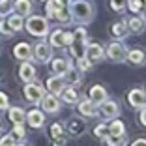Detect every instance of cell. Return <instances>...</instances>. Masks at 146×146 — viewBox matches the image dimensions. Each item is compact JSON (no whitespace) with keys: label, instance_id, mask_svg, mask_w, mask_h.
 I'll return each mask as SVG.
<instances>
[{"label":"cell","instance_id":"1","mask_svg":"<svg viewBox=\"0 0 146 146\" xmlns=\"http://www.w3.org/2000/svg\"><path fill=\"white\" fill-rule=\"evenodd\" d=\"M69 13H71V19H75L81 25H88V23L94 21L96 15V8L90 0H69Z\"/></svg>","mask_w":146,"mask_h":146},{"label":"cell","instance_id":"2","mask_svg":"<svg viewBox=\"0 0 146 146\" xmlns=\"http://www.w3.org/2000/svg\"><path fill=\"white\" fill-rule=\"evenodd\" d=\"M25 28L28 30V34L36 36V38H45L49 34V23L45 17H39V15H28L25 23Z\"/></svg>","mask_w":146,"mask_h":146},{"label":"cell","instance_id":"3","mask_svg":"<svg viewBox=\"0 0 146 146\" xmlns=\"http://www.w3.org/2000/svg\"><path fill=\"white\" fill-rule=\"evenodd\" d=\"M86 30L84 28H75L73 32V39L69 43V51H71V56L73 58H82L84 56V51H86Z\"/></svg>","mask_w":146,"mask_h":146},{"label":"cell","instance_id":"4","mask_svg":"<svg viewBox=\"0 0 146 146\" xmlns=\"http://www.w3.org/2000/svg\"><path fill=\"white\" fill-rule=\"evenodd\" d=\"M23 94H25V99L30 101V103H39L45 94V88H43L39 82L32 81V82H26V86L23 88Z\"/></svg>","mask_w":146,"mask_h":146},{"label":"cell","instance_id":"5","mask_svg":"<svg viewBox=\"0 0 146 146\" xmlns=\"http://www.w3.org/2000/svg\"><path fill=\"white\" fill-rule=\"evenodd\" d=\"M105 54H107L109 60L116 62V64H120V62L125 60V56H127V49H125V45L122 41H112L111 45L107 47Z\"/></svg>","mask_w":146,"mask_h":146},{"label":"cell","instance_id":"6","mask_svg":"<svg viewBox=\"0 0 146 146\" xmlns=\"http://www.w3.org/2000/svg\"><path fill=\"white\" fill-rule=\"evenodd\" d=\"M32 56H34V60H38L39 64H47L52 58V47L45 41H39V43H36V47L32 49Z\"/></svg>","mask_w":146,"mask_h":146},{"label":"cell","instance_id":"7","mask_svg":"<svg viewBox=\"0 0 146 146\" xmlns=\"http://www.w3.org/2000/svg\"><path fill=\"white\" fill-rule=\"evenodd\" d=\"M84 58L90 62L92 66L101 62L105 58V49L99 45V43H88L86 45V51H84Z\"/></svg>","mask_w":146,"mask_h":146},{"label":"cell","instance_id":"8","mask_svg":"<svg viewBox=\"0 0 146 146\" xmlns=\"http://www.w3.org/2000/svg\"><path fill=\"white\" fill-rule=\"evenodd\" d=\"M39 105H41L43 112H49V114H56V112L60 111V107H62L58 96H54V94H43Z\"/></svg>","mask_w":146,"mask_h":146},{"label":"cell","instance_id":"9","mask_svg":"<svg viewBox=\"0 0 146 146\" xmlns=\"http://www.w3.org/2000/svg\"><path fill=\"white\" fill-rule=\"evenodd\" d=\"M71 39H73V34L64 32L62 28H56V30L49 36V45H51V47H66V45L71 43Z\"/></svg>","mask_w":146,"mask_h":146},{"label":"cell","instance_id":"10","mask_svg":"<svg viewBox=\"0 0 146 146\" xmlns=\"http://www.w3.org/2000/svg\"><path fill=\"white\" fill-rule=\"evenodd\" d=\"M99 107V112L105 116V118H109V120H112V118H118V114H120V105L116 103L114 99H105V101H101V103L98 105Z\"/></svg>","mask_w":146,"mask_h":146},{"label":"cell","instance_id":"11","mask_svg":"<svg viewBox=\"0 0 146 146\" xmlns=\"http://www.w3.org/2000/svg\"><path fill=\"white\" fill-rule=\"evenodd\" d=\"M77 111H79V114L84 116V118H94V116H98L99 107H98V103L92 101V99H79Z\"/></svg>","mask_w":146,"mask_h":146},{"label":"cell","instance_id":"12","mask_svg":"<svg viewBox=\"0 0 146 146\" xmlns=\"http://www.w3.org/2000/svg\"><path fill=\"white\" fill-rule=\"evenodd\" d=\"M127 101L133 109L141 111L142 107H146V92L142 88H133V90L127 94Z\"/></svg>","mask_w":146,"mask_h":146},{"label":"cell","instance_id":"13","mask_svg":"<svg viewBox=\"0 0 146 146\" xmlns=\"http://www.w3.org/2000/svg\"><path fill=\"white\" fill-rule=\"evenodd\" d=\"M25 122L30 125V127L39 129V127H43V125H45V112L39 111V109H32V111L26 112V120Z\"/></svg>","mask_w":146,"mask_h":146},{"label":"cell","instance_id":"14","mask_svg":"<svg viewBox=\"0 0 146 146\" xmlns=\"http://www.w3.org/2000/svg\"><path fill=\"white\" fill-rule=\"evenodd\" d=\"M47 90H49V94H54V96H60L62 94V90L66 88V81H64V77L62 75H54V77H49L47 79Z\"/></svg>","mask_w":146,"mask_h":146},{"label":"cell","instance_id":"15","mask_svg":"<svg viewBox=\"0 0 146 146\" xmlns=\"http://www.w3.org/2000/svg\"><path fill=\"white\" fill-rule=\"evenodd\" d=\"M13 56L17 58V60H30L32 58V47H30V43H26V41H21L17 43L15 47H13Z\"/></svg>","mask_w":146,"mask_h":146},{"label":"cell","instance_id":"16","mask_svg":"<svg viewBox=\"0 0 146 146\" xmlns=\"http://www.w3.org/2000/svg\"><path fill=\"white\" fill-rule=\"evenodd\" d=\"M19 79H21L23 82H32V81H36V68L28 60H25L21 64V68H19Z\"/></svg>","mask_w":146,"mask_h":146},{"label":"cell","instance_id":"17","mask_svg":"<svg viewBox=\"0 0 146 146\" xmlns=\"http://www.w3.org/2000/svg\"><path fill=\"white\" fill-rule=\"evenodd\" d=\"M107 98H109V96H107V90H105L101 84H94L90 90H88V99H92V101H94V103H98V105L101 103V101H105Z\"/></svg>","mask_w":146,"mask_h":146},{"label":"cell","instance_id":"18","mask_svg":"<svg viewBox=\"0 0 146 146\" xmlns=\"http://www.w3.org/2000/svg\"><path fill=\"white\" fill-rule=\"evenodd\" d=\"M60 98H62V101L64 103H68V105H75V103H79V92L75 90V86H69V84H66V88L62 90V94H60Z\"/></svg>","mask_w":146,"mask_h":146},{"label":"cell","instance_id":"19","mask_svg":"<svg viewBox=\"0 0 146 146\" xmlns=\"http://www.w3.org/2000/svg\"><path fill=\"white\" fill-rule=\"evenodd\" d=\"M62 77H64L66 84H69V86H79L82 82V73L79 71V69H75L73 66L64 73V75H62Z\"/></svg>","mask_w":146,"mask_h":146},{"label":"cell","instance_id":"20","mask_svg":"<svg viewBox=\"0 0 146 146\" xmlns=\"http://www.w3.org/2000/svg\"><path fill=\"white\" fill-rule=\"evenodd\" d=\"M71 66L73 64H71L69 58H54V60L51 62V69H52V73H56V75H64Z\"/></svg>","mask_w":146,"mask_h":146},{"label":"cell","instance_id":"21","mask_svg":"<svg viewBox=\"0 0 146 146\" xmlns=\"http://www.w3.org/2000/svg\"><path fill=\"white\" fill-rule=\"evenodd\" d=\"M125 60H129L133 66H144V62H146V52L141 51V49H131V51H127Z\"/></svg>","mask_w":146,"mask_h":146},{"label":"cell","instance_id":"22","mask_svg":"<svg viewBox=\"0 0 146 146\" xmlns=\"http://www.w3.org/2000/svg\"><path fill=\"white\" fill-rule=\"evenodd\" d=\"M8 118L11 124H25L26 112L21 107H8Z\"/></svg>","mask_w":146,"mask_h":146},{"label":"cell","instance_id":"23","mask_svg":"<svg viewBox=\"0 0 146 146\" xmlns=\"http://www.w3.org/2000/svg\"><path fill=\"white\" fill-rule=\"evenodd\" d=\"M125 25H127V30L133 32V34H141V32H144V28H146L144 19H142V17H137V15H135V17H131L127 23H125Z\"/></svg>","mask_w":146,"mask_h":146},{"label":"cell","instance_id":"24","mask_svg":"<svg viewBox=\"0 0 146 146\" xmlns=\"http://www.w3.org/2000/svg\"><path fill=\"white\" fill-rule=\"evenodd\" d=\"M13 9H15L19 15L26 17V15L32 13V2L30 0H15V2H13Z\"/></svg>","mask_w":146,"mask_h":146},{"label":"cell","instance_id":"25","mask_svg":"<svg viewBox=\"0 0 146 146\" xmlns=\"http://www.w3.org/2000/svg\"><path fill=\"white\" fill-rule=\"evenodd\" d=\"M127 34H129V30H127V25H125L124 21L114 23V25L111 26V36H112V38H116V39H124Z\"/></svg>","mask_w":146,"mask_h":146},{"label":"cell","instance_id":"26","mask_svg":"<svg viewBox=\"0 0 146 146\" xmlns=\"http://www.w3.org/2000/svg\"><path fill=\"white\" fill-rule=\"evenodd\" d=\"M62 8H64V4H62L60 0H47V2H45V13H47L49 19H54V15L60 11Z\"/></svg>","mask_w":146,"mask_h":146},{"label":"cell","instance_id":"27","mask_svg":"<svg viewBox=\"0 0 146 146\" xmlns=\"http://www.w3.org/2000/svg\"><path fill=\"white\" fill-rule=\"evenodd\" d=\"M51 137H52L56 146L64 144V127H62V124H52L51 125Z\"/></svg>","mask_w":146,"mask_h":146},{"label":"cell","instance_id":"28","mask_svg":"<svg viewBox=\"0 0 146 146\" xmlns=\"http://www.w3.org/2000/svg\"><path fill=\"white\" fill-rule=\"evenodd\" d=\"M103 142L107 146H125L127 144V137L124 135H107V137L103 139Z\"/></svg>","mask_w":146,"mask_h":146},{"label":"cell","instance_id":"29","mask_svg":"<svg viewBox=\"0 0 146 146\" xmlns=\"http://www.w3.org/2000/svg\"><path fill=\"white\" fill-rule=\"evenodd\" d=\"M68 131L73 135V137H79V135L84 131V122H82L81 118H73V120L68 124Z\"/></svg>","mask_w":146,"mask_h":146},{"label":"cell","instance_id":"30","mask_svg":"<svg viewBox=\"0 0 146 146\" xmlns=\"http://www.w3.org/2000/svg\"><path fill=\"white\" fill-rule=\"evenodd\" d=\"M109 127V135H124L125 133V125L122 120H118V118H112L111 124L107 125Z\"/></svg>","mask_w":146,"mask_h":146},{"label":"cell","instance_id":"31","mask_svg":"<svg viewBox=\"0 0 146 146\" xmlns=\"http://www.w3.org/2000/svg\"><path fill=\"white\" fill-rule=\"evenodd\" d=\"M8 25L9 28H11L13 32H19L23 30V26H25V21H23V15H11V17H8Z\"/></svg>","mask_w":146,"mask_h":146},{"label":"cell","instance_id":"32","mask_svg":"<svg viewBox=\"0 0 146 146\" xmlns=\"http://www.w3.org/2000/svg\"><path fill=\"white\" fill-rule=\"evenodd\" d=\"M54 19H56L58 23H62V25H69V23L73 21V19H71V13H69V9H68V6H64L60 11L56 13Z\"/></svg>","mask_w":146,"mask_h":146},{"label":"cell","instance_id":"33","mask_svg":"<svg viewBox=\"0 0 146 146\" xmlns=\"http://www.w3.org/2000/svg\"><path fill=\"white\" fill-rule=\"evenodd\" d=\"M11 135L13 139H15V142H21L23 139L26 137V131H25V125L23 124H13V129H11Z\"/></svg>","mask_w":146,"mask_h":146},{"label":"cell","instance_id":"34","mask_svg":"<svg viewBox=\"0 0 146 146\" xmlns=\"http://www.w3.org/2000/svg\"><path fill=\"white\" fill-rule=\"evenodd\" d=\"M107 135H109V127H107V124H99V125H96V127H94V137H96V139L103 141Z\"/></svg>","mask_w":146,"mask_h":146},{"label":"cell","instance_id":"35","mask_svg":"<svg viewBox=\"0 0 146 146\" xmlns=\"http://www.w3.org/2000/svg\"><path fill=\"white\" fill-rule=\"evenodd\" d=\"M13 11V0H0V17H6Z\"/></svg>","mask_w":146,"mask_h":146},{"label":"cell","instance_id":"36","mask_svg":"<svg viewBox=\"0 0 146 146\" xmlns=\"http://www.w3.org/2000/svg\"><path fill=\"white\" fill-rule=\"evenodd\" d=\"M125 6H127V0H111V8L114 9V11H118V13L124 11Z\"/></svg>","mask_w":146,"mask_h":146},{"label":"cell","instance_id":"37","mask_svg":"<svg viewBox=\"0 0 146 146\" xmlns=\"http://www.w3.org/2000/svg\"><path fill=\"white\" fill-rule=\"evenodd\" d=\"M90 68H92V64H90V62H88V60H86L84 56H82V58H77V69H79V71H81V73L88 71V69H90Z\"/></svg>","mask_w":146,"mask_h":146},{"label":"cell","instance_id":"38","mask_svg":"<svg viewBox=\"0 0 146 146\" xmlns=\"http://www.w3.org/2000/svg\"><path fill=\"white\" fill-rule=\"evenodd\" d=\"M127 8L131 13H139L142 8V0H127Z\"/></svg>","mask_w":146,"mask_h":146},{"label":"cell","instance_id":"39","mask_svg":"<svg viewBox=\"0 0 146 146\" xmlns=\"http://www.w3.org/2000/svg\"><path fill=\"white\" fill-rule=\"evenodd\" d=\"M0 34H4V36H13L15 32L9 28V25H8V21H4V19H0Z\"/></svg>","mask_w":146,"mask_h":146},{"label":"cell","instance_id":"40","mask_svg":"<svg viewBox=\"0 0 146 146\" xmlns=\"http://www.w3.org/2000/svg\"><path fill=\"white\" fill-rule=\"evenodd\" d=\"M17 142H15V139L11 137V135H4V137L0 139V146H15Z\"/></svg>","mask_w":146,"mask_h":146},{"label":"cell","instance_id":"41","mask_svg":"<svg viewBox=\"0 0 146 146\" xmlns=\"http://www.w3.org/2000/svg\"><path fill=\"white\" fill-rule=\"evenodd\" d=\"M8 107H9L8 96H6L4 92H0V111H8Z\"/></svg>","mask_w":146,"mask_h":146},{"label":"cell","instance_id":"42","mask_svg":"<svg viewBox=\"0 0 146 146\" xmlns=\"http://www.w3.org/2000/svg\"><path fill=\"white\" fill-rule=\"evenodd\" d=\"M139 124L146 127V107H142L141 112H139Z\"/></svg>","mask_w":146,"mask_h":146},{"label":"cell","instance_id":"43","mask_svg":"<svg viewBox=\"0 0 146 146\" xmlns=\"http://www.w3.org/2000/svg\"><path fill=\"white\" fill-rule=\"evenodd\" d=\"M131 146H146V139H137L131 142Z\"/></svg>","mask_w":146,"mask_h":146},{"label":"cell","instance_id":"44","mask_svg":"<svg viewBox=\"0 0 146 146\" xmlns=\"http://www.w3.org/2000/svg\"><path fill=\"white\" fill-rule=\"evenodd\" d=\"M60 2H62L64 6H68V2H69V0H60Z\"/></svg>","mask_w":146,"mask_h":146},{"label":"cell","instance_id":"45","mask_svg":"<svg viewBox=\"0 0 146 146\" xmlns=\"http://www.w3.org/2000/svg\"><path fill=\"white\" fill-rule=\"evenodd\" d=\"M2 137H4V133H2V129H0V139H2Z\"/></svg>","mask_w":146,"mask_h":146},{"label":"cell","instance_id":"46","mask_svg":"<svg viewBox=\"0 0 146 146\" xmlns=\"http://www.w3.org/2000/svg\"><path fill=\"white\" fill-rule=\"evenodd\" d=\"M15 146H25V144H21V142H17V144H15Z\"/></svg>","mask_w":146,"mask_h":146},{"label":"cell","instance_id":"47","mask_svg":"<svg viewBox=\"0 0 146 146\" xmlns=\"http://www.w3.org/2000/svg\"><path fill=\"white\" fill-rule=\"evenodd\" d=\"M39 2H47V0H39Z\"/></svg>","mask_w":146,"mask_h":146},{"label":"cell","instance_id":"48","mask_svg":"<svg viewBox=\"0 0 146 146\" xmlns=\"http://www.w3.org/2000/svg\"><path fill=\"white\" fill-rule=\"evenodd\" d=\"M0 129H2V122H0Z\"/></svg>","mask_w":146,"mask_h":146},{"label":"cell","instance_id":"49","mask_svg":"<svg viewBox=\"0 0 146 146\" xmlns=\"http://www.w3.org/2000/svg\"><path fill=\"white\" fill-rule=\"evenodd\" d=\"M142 2H144V4H146V0H142Z\"/></svg>","mask_w":146,"mask_h":146}]
</instances>
